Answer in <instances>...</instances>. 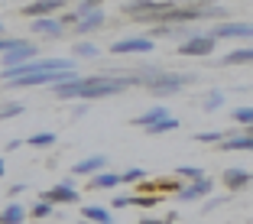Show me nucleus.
<instances>
[{
    "instance_id": "17",
    "label": "nucleus",
    "mask_w": 253,
    "mask_h": 224,
    "mask_svg": "<svg viewBox=\"0 0 253 224\" xmlns=\"http://www.w3.org/2000/svg\"><path fill=\"white\" fill-rule=\"evenodd\" d=\"M26 221V208L20 202H10L7 208L0 211V224H23Z\"/></svg>"
},
{
    "instance_id": "16",
    "label": "nucleus",
    "mask_w": 253,
    "mask_h": 224,
    "mask_svg": "<svg viewBox=\"0 0 253 224\" xmlns=\"http://www.w3.org/2000/svg\"><path fill=\"white\" fill-rule=\"evenodd\" d=\"M88 185L91 188H117V185H124V172H97Z\"/></svg>"
},
{
    "instance_id": "37",
    "label": "nucleus",
    "mask_w": 253,
    "mask_h": 224,
    "mask_svg": "<svg viewBox=\"0 0 253 224\" xmlns=\"http://www.w3.org/2000/svg\"><path fill=\"white\" fill-rule=\"evenodd\" d=\"M0 39H3V23H0Z\"/></svg>"
},
{
    "instance_id": "32",
    "label": "nucleus",
    "mask_w": 253,
    "mask_h": 224,
    "mask_svg": "<svg viewBox=\"0 0 253 224\" xmlns=\"http://www.w3.org/2000/svg\"><path fill=\"white\" fill-rule=\"evenodd\" d=\"M59 23L68 30V26H78V23H82V16H78V10H72V13H62V16H59Z\"/></svg>"
},
{
    "instance_id": "14",
    "label": "nucleus",
    "mask_w": 253,
    "mask_h": 224,
    "mask_svg": "<svg viewBox=\"0 0 253 224\" xmlns=\"http://www.w3.org/2000/svg\"><path fill=\"white\" fill-rule=\"evenodd\" d=\"M104 166H107V156H88L72 166V176H91V172H101Z\"/></svg>"
},
{
    "instance_id": "13",
    "label": "nucleus",
    "mask_w": 253,
    "mask_h": 224,
    "mask_svg": "<svg viewBox=\"0 0 253 224\" xmlns=\"http://www.w3.org/2000/svg\"><path fill=\"white\" fill-rule=\"evenodd\" d=\"M33 33L36 36H62L65 26L59 23V16H49V20H33Z\"/></svg>"
},
{
    "instance_id": "24",
    "label": "nucleus",
    "mask_w": 253,
    "mask_h": 224,
    "mask_svg": "<svg viewBox=\"0 0 253 224\" xmlns=\"http://www.w3.org/2000/svg\"><path fill=\"white\" fill-rule=\"evenodd\" d=\"M169 130H179V120H175V117H166V120H159L156 127H149L146 134H149V136H159V134H169Z\"/></svg>"
},
{
    "instance_id": "21",
    "label": "nucleus",
    "mask_w": 253,
    "mask_h": 224,
    "mask_svg": "<svg viewBox=\"0 0 253 224\" xmlns=\"http://www.w3.org/2000/svg\"><path fill=\"white\" fill-rule=\"evenodd\" d=\"M231 120H237V124H244V127H253V104L234 107V111H231Z\"/></svg>"
},
{
    "instance_id": "25",
    "label": "nucleus",
    "mask_w": 253,
    "mask_h": 224,
    "mask_svg": "<svg viewBox=\"0 0 253 224\" xmlns=\"http://www.w3.org/2000/svg\"><path fill=\"white\" fill-rule=\"evenodd\" d=\"M227 136H231V134H221V130H205V134H198L195 140H198V143H224Z\"/></svg>"
},
{
    "instance_id": "33",
    "label": "nucleus",
    "mask_w": 253,
    "mask_h": 224,
    "mask_svg": "<svg viewBox=\"0 0 253 224\" xmlns=\"http://www.w3.org/2000/svg\"><path fill=\"white\" fill-rule=\"evenodd\" d=\"M221 205H227V198H208V202L201 205V211H205V215H211V211L221 208Z\"/></svg>"
},
{
    "instance_id": "10",
    "label": "nucleus",
    "mask_w": 253,
    "mask_h": 224,
    "mask_svg": "<svg viewBox=\"0 0 253 224\" xmlns=\"http://www.w3.org/2000/svg\"><path fill=\"white\" fill-rule=\"evenodd\" d=\"M217 149H224V153H253V136L250 134H231Z\"/></svg>"
},
{
    "instance_id": "1",
    "label": "nucleus",
    "mask_w": 253,
    "mask_h": 224,
    "mask_svg": "<svg viewBox=\"0 0 253 224\" xmlns=\"http://www.w3.org/2000/svg\"><path fill=\"white\" fill-rule=\"evenodd\" d=\"M130 78L126 75H91V78H75V82L65 85H55V97L59 101H97V97H111V94H124L130 88Z\"/></svg>"
},
{
    "instance_id": "20",
    "label": "nucleus",
    "mask_w": 253,
    "mask_h": 224,
    "mask_svg": "<svg viewBox=\"0 0 253 224\" xmlns=\"http://www.w3.org/2000/svg\"><path fill=\"white\" fill-rule=\"evenodd\" d=\"M175 179L192 185V182H201V179H208V176H205V169H198V166H179V169H175Z\"/></svg>"
},
{
    "instance_id": "28",
    "label": "nucleus",
    "mask_w": 253,
    "mask_h": 224,
    "mask_svg": "<svg viewBox=\"0 0 253 224\" xmlns=\"http://www.w3.org/2000/svg\"><path fill=\"white\" fill-rule=\"evenodd\" d=\"M75 55H82V59H94L97 45L94 43H78V45H75Z\"/></svg>"
},
{
    "instance_id": "23",
    "label": "nucleus",
    "mask_w": 253,
    "mask_h": 224,
    "mask_svg": "<svg viewBox=\"0 0 253 224\" xmlns=\"http://www.w3.org/2000/svg\"><path fill=\"white\" fill-rule=\"evenodd\" d=\"M224 101H227L224 91H208V97L201 101V107H205V111H217V107H224Z\"/></svg>"
},
{
    "instance_id": "19",
    "label": "nucleus",
    "mask_w": 253,
    "mask_h": 224,
    "mask_svg": "<svg viewBox=\"0 0 253 224\" xmlns=\"http://www.w3.org/2000/svg\"><path fill=\"white\" fill-rule=\"evenodd\" d=\"M104 26V13L97 10V13H91V16H82V23L75 26V33H97Z\"/></svg>"
},
{
    "instance_id": "26",
    "label": "nucleus",
    "mask_w": 253,
    "mask_h": 224,
    "mask_svg": "<svg viewBox=\"0 0 253 224\" xmlns=\"http://www.w3.org/2000/svg\"><path fill=\"white\" fill-rule=\"evenodd\" d=\"M20 114H23V104H16V101H13V104H10V101H7V104H0V120L20 117Z\"/></svg>"
},
{
    "instance_id": "29",
    "label": "nucleus",
    "mask_w": 253,
    "mask_h": 224,
    "mask_svg": "<svg viewBox=\"0 0 253 224\" xmlns=\"http://www.w3.org/2000/svg\"><path fill=\"white\" fill-rule=\"evenodd\" d=\"M30 215L33 218H49V215H52V205H49V202H33Z\"/></svg>"
},
{
    "instance_id": "11",
    "label": "nucleus",
    "mask_w": 253,
    "mask_h": 224,
    "mask_svg": "<svg viewBox=\"0 0 253 224\" xmlns=\"http://www.w3.org/2000/svg\"><path fill=\"white\" fill-rule=\"evenodd\" d=\"M211 188H214V182H211V179L192 182V185H185V188L179 192V202H198V198H205V195H211Z\"/></svg>"
},
{
    "instance_id": "18",
    "label": "nucleus",
    "mask_w": 253,
    "mask_h": 224,
    "mask_svg": "<svg viewBox=\"0 0 253 224\" xmlns=\"http://www.w3.org/2000/svg\"><path fill=\"white\" fill-rule=\"evenodd\" d=\"M224 65H253V45H240L224 55Z\"/></svg>"
},
{
    "instance_id": "22",
    "label": "nucleus",
    "mask_w": 253,
    "mask_h": 224,
    "mask_svg": "<svg viewBox=\"0 0 253 224\" xmlns=\"http://www.w3.org/2000/svg\"><path fill=\"white\" fill-rule=\"evenodd\" d=\"M52 143H55V134H52V130H42V134H33L30 140H26V146L42 149V146H52Z\"/></svg>"
},
{
    "instance_id": "36",
    "label": "nucleus",
    "mask_w": 253,
    "mask_h": 224,
    "mask_svg": "<svg viewBox=\"0 0 253 224\" xmlns=\"http://www.w3.org/2000/svg\"><path fill=\"white\" fill-rule=\"evenodd\" d=\"M3 172H7V163H3V156H0V176H3Z\"/></svg>"
},
{
    "instance_id": "4",
    "label": "nucleus",
    "mask_w": 253,
    "mask_h": 224,
    "mask_svg": "<svg viewBox=\"0 0 253 224\" xmlns=\"http://www.w3.org/2000/svg\"><path fill=\"white\" fill-rule=\"evenodd\" d=\"M78 198H82V195L75 192L72 182H59V185L45 188V192L39 195V202H49L52 208H55V205H78Z\"/></svg>"
},
{
    "instance_id": "2",
    "label": "nucleus",
    "mask_w": 253,
    "mask_h": 224,
    "mask_svg": "<svg viewBox=\"0 0 253 224\" xmlns=\"http://www.w3.org/2000/svg\"><path fill=\"white\" fill-rule=\"evenodd\" d=\"M126 78L133 85L149 88L153 94H175V91H182L185 85L195 82V75H175V72H166L159 65H143V72H130Z\"/></svg>"
},
{
    "instance_id": "7",
    "label": "nucleus",
    "mask_w": 253,
    "mask_h": 224,
    "mask_svg": "<svg viewBox=\"0 0 253 224\" xmlns=\"http://www.w3.org/2000/svg\"><path fill=\"white\" fill-rule=\"evenodd\" d=\"M250 182H253V169H240V166L224 169V185H227V192H244Z\"/></svg>"
},
{
    "instance_id": "8",
    "label": "nucleus",
    "mask_w": 253,
    "mask_h": 224,
    "mask_svg": "<svg viewBox=\"0 0 253 224\" xmlns=\"http://www.w3.org/2000/svg\"><path fill=\"white\" fill-rule=\"evenodd\" d=\"M30 62H36V45L33 43H23L20 49L3 55V68H20V65H30Z\"/></svg>"
},
{
    "instance_id": "35",
    "label": "nucleus",
    "mask_w": 253,
    "mask_h": 224,
    "mask_svg": "<svg viewBox=\"0 0 253 224\" xmlns=\"http://www.w3.org/2000/svg\"><path fill=\"white\" fill-rule=\"evenodd\" d=\"M75 117H84V114H88V101H82V104H75Z\"/></svg>"
},
{
    "instance_id": "27",
    "label": "nucleus",
    "mask_w": 253,
    "mask_h": 224,
    "mask_svg": "<svg viewBox=\"0 0 253 224\" xmlns=\"http://www.w3.org/2000/svg\"><path fill=\"white\" fill-rule=\"evenodd\" d=\"M124 182H126V185H133V182H146V169H140V166L126 169L124 172Z\"/></svg>"
},
{
    "instance_id": "5",
    "label": "nucleus",
    "mask_w": 253,
    "mask_h": 224,
    "mask_svg": "<svg viewBox=\"0 0 253 224\" xmlns=\"http://www.w3.org/2000/svg\"><path fill=\"white\" fill-rule=\"evenodd\" d=\"M153 39L146 36H130V39H120V43H111V55H143V52H153Z\"/></svg>"
},
{
    "instance_id": "15",
    "label": "nucleus",
    "mask_w": 253,
    "mask_h": 224,
    "mask_svg": "<svg viewBox=\"0 0 253 224\" xmlns=\"http://www.w3.org/2000/svg\"><path fill=\"white\" fill-rule=\"evenodd\" d=\"M82 218L94 224H114V215L107 208H101V205H82Z\"/></svg>"
},
{
    "instance_id": "31",
    "label": "nucleus",
    "mask_w": 253,
    "mask_h": 224,
    "mask_svg": "<svg viewBox=\"0 0 253 224\" xmlns=\"http://www.w3.org/2000/svg\"><path fill=\"white\" fill-rule=\"evenodd\" d=\"M97 0H82V3H78V16H91V13H97Z\"/></svg>"
},
{
    "instance_id": "30",
    "label": "nucleus",
    "mask_w": 253,
    "mask_h": 224,
    "mask_svg": "<svg viewBox=\"0 0 253 224\" xmlns=\"http://www.w3.org/2000/svg\"><path fill=\"white\" fill-rule=\"evenodd\" d=\"M23 45V39H13V36H3L0 39V52L7 55V52H13V49H20Z\"/></svg>"
},
{
    "instance_id": "6",
    "label": "nucleus",
    "mask_w": 253,
    "mask_h": 224,
    "mask_svg": "<svg viewBox=\"0 0 253 224\" xmlns=\"http://www.w3.org/2000/svg\"><path fill=\"white\" fill-rule=\"evenodd\" d=\"M214 39H253V23H221L211 30Z\"/></svg>"
},
{
    "instance_id": "9",
    "label": "nucleus",
    "mask_w": 253,
    "mask_h": 224,
    "mask_svg": "<svg viewBox=\"0 0 253 224\" xmlns=\"http://www.w3.org/2000/svg\"><path fill=\"white\" fill-rule=\"evenodd\" d=\"M62 3L59 0H36V3H26L23 13L26 16H36V20H49V13H59Z\"/></svg>"
},
{
    "instance_id": "12",
    "label": "nucleus",
    "mask_w": 253,
    "mask_h": 224,
    "mask_svg": "<svg viewBox=\"0 0 253 224\" xmlns=\"http://www.w3.org/2000/svg\"><path fill=\"white\" fill-rule=\"evenodd\" d=\"M169 117V111H166L163 104H156V107H149L146 114H140V117L133 120V127H143V130H149V127H156L159 120H166Z\"/></svg>"
},
{
    "instance_id": "3",
    "label": "nucleus",
    "mask_w": 253,
    "mask_h": 224,
    "mask_svg": "<svg viewBox=\"0 0 253 224\" xmlns=\"http://www.w3.org/2000/svg\"><path fill=\"white\" fill-rule=\"evenodd\" d=\"M217 49V39L211 33H195L185 43H179V55H211Z\"/></svg>"
},
{
    "instance_id": "34",
    "label": "nucleus",
    "mask_w": 253,
    "mask_h": 224,
    "mask_svg": "<svg viewBox=\"0 0 253 224\" xmlns=\"http://www.w3.org/2000/svg\"><path fill=\"white\" fill-rule=\"evenodd\" d=\"M175 215H166V218H140V224H172Z\"/></svg>"
}]
</instances>
